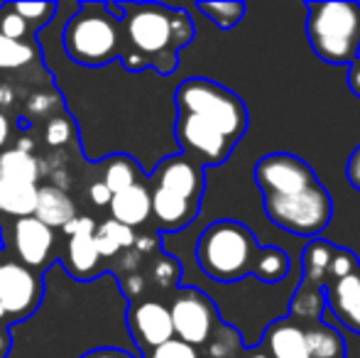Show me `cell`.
Instances as JSON below:
<instances>
[{"label":"cell","instance_id":"cell-1","mask_svg":"<svg viewBox=\"0 0 360 358\" xmlns=\"http://www.w3.org/2000/svg\"><path fill=\"white\" fill-rule=\"evenodd\" d=\"M120 64L140 74L155 69L160 77L174 74L179 52L194 42V20L186 10L160 3H123Z\"/></svg>","mask_w":360,"mask_h":358},{"label":"cell","instance_id":"cell-2","mask_svg":"<svg viewBox=\"0 0 360 358\" xmlns=\"http://www.w3.org/2000/svg\"><path fill=\"white\" fill-rule=\"evenodd\" d=\"M262 250L265 248L257 245L248 226L223 219L201 231L196 243V263L214 282L231 285L248 275H255Z\"/></svg>","mask_w":360,"mask_h":358},{"label":"cell","instance_id":"cell-3","mask_svg":"<svg viewBox=\"0 0 360 358\" xmlns=\"http://www.w3.org/2000/svg\"><path fill=\"white\" fill-rule=\"evenodd\" d=\"M307 37L321 62L351 67L360 54V5L353 0L307 3Z\"/></svg>","mask_w":360,"mask_h":358},{"label":"cell","instance_id":"cell-4","mask_svg":"<svg viewBox=\"0 0 360 358\" xmlns=\"http://www.w3.org/2000/svg\"><path fill=\"white\" fill-rule=\"evenodd\" d=\"M123 30L103 3H79L62 30L64 54L86 69L108 67L120 57Z\"/></svg>","mask_w":360,"mask_h":358},{"label":"cell","instance_id":"cell-5","mask_svg":"<svg viewBox=\"0 0 360 358\" xmlns=\"http://www.w3.org/2000/svg\"><path fill=\"white\" fill-rule=\"evenodd\" d=\"M174 103L176 113L199 115L236 145L248 130L245 103L231 89L221 87L211 79L194 77L181 82L174 91Z\"/></svg>","mask_w":360,"mask_h":358},{"label":"cell","instance_id":"cell-6","mask_svg":"<svg viewBox=\"0 0 360 358\" xmlns=\"http://www.w3.org/2000/svg\"><path fill=\"white\" fill-rule=\"evenodd\" d=\"M262 209L282 231L309 241L316 238L333 216L331 194L323 184H314L292 196H262Z\"/></svg>","mask_w":360,"mask_h":358},{"label":"cell","instance_id":"cell-7","mask_svg":"<svg viewBox=\"0 0 360 358\" xmlns=\"http://www.w3.org/2000/svg\"><path fill=\"white\" fill-rule=\"evenodd\" d=\"M174 339L189 346H204L218 329V312L209 295L196 287H179L169 305Z\"/></svg>","mask_w":360,"mask_h":358},{"label":"cell","instance_id":"cell-8","mask_svg":"<svg viewBox=\"0 0 360 358\" xmlns=\"http://www.w3.org/2000/svg\"><path fill=\"white\" fill-rule=\"evenodd\" d=\"M42 292L44 285L37 272L18 260H5L0 270V317L5 329L32 317L42 302Z\"/></svg>","mask_w":360,"mask_h":358},{"label":"cell","instance_id":"cell-9","mask_svg":"<svg viewBox=\"0 0 360 358\" xmlns=\"http://www.w3.org/2000/svg\"><path fill=\"white\" fill-rule=\"evenodd\" d=\"M174 135L181 148V155L194 160L201 167H216L231 158L236 143L226 138L218 128L206 123L199 115L176 113L174 120Z\"/></svg>","mask_w":360,"mask_h":358},{"label":"cell","instance_id":"cell-10","mask_svg":"<svg viewBox=\"0 0 360 358\" xmlns=\"http://www.w3.org/2000/svg\"><path fill=\"white\" fill-rule=\"evenodd\" d=\"M255 181L262 196H292L319 184L314 170L292 153H270L257 160Z\"/></svg>","mask_w":360,"mask_h":358},{"label":"cell","instance_id":"cell-11","mask_svg":"<svg viewBox=\"0 0 360 358\" xmlns=\"http://www.w3.org/2000/svg\"><path fill=\"white\" fill-rule=\"evenodd\" d=\"M125 326H128L130 344L135 346L140 358L174 339L169 307L160 300L130 302L125 312Z\"/></svg>","mask_w":360,"mask_h":358},{"label":"cell","instance_id":"cell-12","mask_svg":"<svg viewBox=\"0 0 360 358\" xmlns=\"http://www.w3.org/2000/svg\"><path fill=\"white\" fill-rule=\"evenodd\" d=\"M62 231L67 236V258L62 263L67 275L74 277L76 282H91L98 275H103V270H101L103 258L98 255L94 243L96 221L91 216H76Z\"/></svg>","mask_w":360,"mask_h":358},{"label":"cell","instance_id":"cell-13","mask_svg":"<svg viewBox=\"0 0 360 358\" xmlns=\"http://www.w3.org/2000/svg\"><path fill=\"white\" fill-rule=\"evenodd\" d=\"M204 167L189 160L186 155H172L157 162V167L147 177V186H155L167 194H174L179 199L201 204L204 194Z\"/></svg>","mask_w":360,"mask_h":358},{"label":"cell","instance_id":"cell-14","mask_svg":"<svg viewBox=\"0 0 360 358\" xmlns=\"http://www.w3.org/2000/svg\"><path fill=\"white\" fill-rule=\"evenodd\" d=\"M13 248L20 265L32 272L47 270L54 265V248H57V234L34 216L13 221Z\"/></svg>","mask_w":360,"mask_h":358},{"label":"cell","instance_id":"cell-15","mask_svg":"<svg viewBox=\"0 0 360 358\" xmlns=\"http://www.w3.org/2000/svg\"><path fill=\"white\" fill-rule=\"evenodd\" d=\"M323 305H328L333 317L346 329L360 334V272L328 282L326 295H323Z\"/></svg>","mask_w":360,"mask_h":358},{"label":"cell","instance_id":"cell-16","mask_svg":"<svg viewBox=\"0 0 360 358\" xmlns=\"http://www.w3.org/2000/svg\"><path fill=\"white\" fill-rule=\"evenodd\" d=\"M150 206H152V219H155L157 229L160 231H181L196 219L201 204H194V201L179 199L174 194H167L162 189H155L150 186Z\"/></svg>","mask_w":360,"mask_h":358},{"label":"cell","instance_id":"cell-17","mask_svg":"<svg viewBox=\"0 0 360 358\" xmlns=\"http://www.w3.org/2000/svg\"><path fill=\"white\" fill-rule=\"evenodd\" d=\"M110 209V219L118 221V224L128 226V229H138V226H145L152 216V206H150V186L145 181H138V184L128 186V189L113 194L108 204Z\"/></svg>","mask_w":360,"mask_h":358},{"label":"cell","instance_id":"cell-18","mask_svg":"<svg viewBox=\"0 0 360 358\" xmlns=\"http://www.w3.org/2000/svg\"><path fill=\"white\" fill-rule=\"evenodd\" d=\"M32 216L54 231V229H64L79 214H76V204L72 201V196L62 186L44 184L37 186V206H34Z\"/></svg>","mask_w":360,"mask_h":358},{"label":"cell","instance_id":"cell-19","mask_svg":"<svg viewBox=\"0 0 360 358\" xmlns=\"http://www.w3.org/2000/svg\"><path fill=\"white\" fill-rule=\"evenodd\" d=\"M265 346L270 349V358H309L304 329L292 321H272L265 331Z\"/></svg>","mask_w":360,"mask_h":358},{"label":"cell","instance_id":"cell-20","mask_svg":"<svg viewBox=\"0 0 360 358\" xmlns=\"http://www.w3.org/2000/svg\"><path fill=\"white\" fill-rule=\"evenodd\" d=\"M135 231L128 229V226L118 224L113 219H105L101 224H96V231H94V243H96V250L103 260H113L118 258L120 253L133 248L135 243Z\"/></svg>","mask_w":360,"mask_h":358},{"label":"cell","instance_id":"cell-21","mask_svg":"<svg viewBox=\"0 0 360 358\" xmlns=\"http://www.w3.org/2000/svg\"><path fill=\"white\" fill-rule=\"evenodd\" d=\"M336 245H331L328 241L311 238L307 243V248L302 250V282L316 287L328 285V268H331V258Z\"/></svg>","mask_w":360,"mask_h":358},{"label":"cell","instance_id":"cell-22","mask_svg":"<svg viewBox=\"0 0 360 358\" xmlns=\"http://www.w3.org/2000/svg\"><path fill=\"white\" fill-rule=\"evenodd\" d=\"M34 206H37V184L0 179V214L25 219L34 214Z\"/></svg>","mask_w":360,"mask_h":358},{"label":"cell","instance_id":"cell-23","mask_svg":"<svg viewBox=\"0 0 360 358\" xmlns=\"http://www.w3.org/2000/svg\"><path fill=\"white\" fill-rule=\"evenodd\" d=\"M39 177H42V162L34 155L20 153L15 148L0 153V179L37 184Z\"/></svg>","mask_w":360,"mask_h":358},{"label":"cell","instance_id":"cell-24","mask_svg":"<svg viewBox=\"0 0 360 358\" xmlns=\"http://www.w3.org/2000/svg\"><path fill=\"white\" fill-rule=\"evenodd\" d=\"M145 172L138 162H135L130 155H113V158L105 162V172H103V184L108 186L110 194H118V191L128 189V186L145 181Z\"/></svg>","mask_w":360,"mask_h":358},{"label":"cell","instance_id":"cell-25","mask_svg":"<svg viewBox=\"0 0 360 358\" xmlns=\"http://www.w3.org/2000/svg\"><path fill=\"white\" fill-rule=\"evenodd\" d=\"M304 341H307L309 358H343V354H346L341 334L326 324L304 329Z\"/></svg>","mask_w":360,"mask_h":358},{"label":"cell","instance_id":"cell-26","mask_svg":"<svg viewBox=\"0 0 360 358\" xmlns=\"http://www.w3.org/2000/svg\"><path fill=\"white\" fill-rule=\"evenodd\" d=\"M39 49L32 42H15L0 34V69H22L37 62Z\"/></svg>","mask_w":360,"mask_h":358},{"label":"cell","instance_id":"cell-27","mask_svg":"<svg viewBox=\"0 0 360 358\" xmlns=\"http://www.w3.org/2000/svg\"><path fill=\"white\" fill-rule=\"evenodd\" d=\"M323 287L309 285V282H299L297 292L292 297V314L299 319H316L323 309Z\"/></svg>","mask_w":360,"mask_h":358},{"label":"cell","instance_id":"cell-28","mask_svg":"<svg viewBox=\"0 0 360 358\" xmlns=\"http://www.w3.org/2000/svg\"><path fill=\"white\" fill-rule=\"evenodd\" d=\"M196 8L221 30H231L245 15V3H238V0H228V3H196Z\"/></svg>","mask_w":360,"mask_h":358},{"label":"cell","instance_id":"cell-29","mask_svg":"<svg viewBox=\"0 0 360 358\" xmlns=\"http://www.w3.org/2000/svg\"><path fill=\"white\" fill-rule=\"evenodd\" d=\"M179 277H181V265L176 263V258L167 253H160L155 260H152V268H150V280L155 282L160 290H174L179 285Z\"/></svg>","mask_w":360,"mask_h":358},{"label":"cell","instance_id":"cell-30","mask_svg":"<svg viewBox=\"0 0 360 358\" xmlns=\"http://www.w3.org/2000/svg\"><path fill=\"white\" fill-rule=\"evenodd\" d=\"M13 10L30 25V30H39L54 20V13L59 10L57 3H10Z\"/></svg>","mask_w":360,"mask_h":358},{"label":"cell","instance_id":"cell-31","mask_svg":"<svg viewBox=\"0 0 360 358\" xmlns=\"http://www.w3.org/2000/svg\"><path fill=\"white\" fill-rule=\"evenodd\" d=\"M0 34L15 39V42H27V37L32 34L30 25L15 13L10 3H3V8H0Z\"/></svg>","mask_w":360,"mask_h":358},{"label":"cell","instance_id":"cell-32","mask_svg":"<svg viewBox=\"0 0 360 358\" xmlns=\"http://www.w3.org/2000/svg\"><path fill=\"white\" fill-rule=\"evenodd\" d=\"M74 140V123L67 115H52L44 125V143L49 148H64Z\"/></svg>","mask_w":360,"mask_h":358},{"label":"cell","instance_id":"cell-33","mask_svg":"<svg viewBox=\"0 0 360 358\" xmlns=\"http://www.w3.org/2000/svg\"><path fill=\"white\" fill-rule=\"evenodd\" d=\"M240 346V339H238V331L231 329V326H221V329L214 331V336L209 339V358H233Z\"/></svg>","mask_w":360,"mask_h":358},{"label":"cell","instance_id":"cell-34","mask_svg":"<svg viewBox=\"0 0 360 358\" xmlns=\"http://www.w3.org/2000/svg\"><path fill=\"white\" fill-rule=\"evenodd\" d=\"M356 272H358V260L351 250H346V248L333 250L331 268H328V282L341 280V277H348V275H356Z\"/></svg>","mask_w":360,"mask_h":358},{"label":"cell","instance_id":"cell-35","mask_svg":"<svg viewBox=\"0 0 360 358\" xmlns=\"http://www.w3.org/2000/svg\"><path fill=\"white\" fill-rule=\"evenodd\" d=\"M143 358H201V356L194 346L184 344V341H179V339H172V341H167V344L157 346L155 351H150V354Z\"/></svg>","mask_w":360,"mask_h":358},{"label":"cell","instance_id":"cell-36","mask_svg":"<svg viewBox=\"0 0 360 358\" xmlns=\"http://www.w3.org/2000/svg\"><path fill=\"white\" fill-rule=\"evenodd\" d=\"M57 108H59V98L54 94H34V96H30L27 103H25V110H27V115H32V118H47V115H52Z\"/></svg>","mask_w":360,"mask_h":358},{"label":"cell","instance_id":"cell-37","mask_svg":"<svg viewBox=\"0 0 360 358\" xmlns=\"http://www.w3.org/2000/svg\"><path fill=\"white\" fill-rule=\"evenodd\" d=\"M89 196L91 201H94L98 209H103V206L110 204V199H113V194L108 191V186L103 184V181H94V184L89 186Z\"/></svg>","mask_w":360,"mask_h":358},{"label":"cell","instance_id":"cell-38","mask_svg":"<svg viewBox=\"0 0 360 358\" xmlns=\"http://www.w3.org/2000/svg\"><path fill=\"white\" fill-rule=\"evenodd\" d=\"M346 177H348V181H351V184L360 191V145L351 153V158H348Z\"/></svg>","mask_w":360,"mask_h":358},{"label":"cell","instance_id":"cell-39","mask_svg":"<svg viewBox=\"0 0 360 358\" xmlns=\"http://www.w3.org/2000/svg\"><path fill=\"white\" fill-rule=\"evenodd\" d=\"M81 358H138L135 354L125 349H113V346H105V349H96V351H89L86 356Z\"/></svg>","mask_w":360,"mask_h":358},{"label":"cell","instance_id":"cell-40","mask_svg":"<svg viewBox=\"0 0 360 358\" xmlns=\"http://www.w3.org/2000/svg\"><path fill=\"white\" fill-rule=\"evenodd\" d=\"M348 89L353 91V96L360 98V54L353 59L351 69H348Z\"/></svg>","mask_w":360,"mask_h":358},{"label":"cell","instance_id":"cell-41","mask_svg":"<svg viewBox=\"0 0 360 358\" xmlns=\"http://www.w3.org/2000/svg\"><path fill=\"white\" fill-rule=\"evenodd\" d=\"M15 103V91L10 84H0V106L3 108H8V106Z\"/></svg>","mask_w":360,"mask_h":358},{"label":"cell","instance_id":"cell-42","mask_svg":"<svg viewBox=\"0 0 360 358\" xmlns=\"http://www.w3.org/2000/svg\"><path fill=\"white\" fill-rule=\"evenodd\" d=\"M8 140H10V120H8V115L0 110V148H5Z\"/></svg>","mask_w":360,"mask_h":358},{"label":"cell","instance_id":"cell-43","mask_svg":"<svg viewBox=\"0 0 360 358\" xmlns=\"http://www.w3.org/2000/svg\"><path fill=\"white\" fill-rule=\"evenodd\" d=\"M10 354V334L5 326H0V358H8Z\"/></svg>","mask_w":360,"mask_h":358},{"label":"cell","instance_id":"cell-44","mask_svg":"<svg viewBox=\"0 0 360 358\" xmlns=\"http://www.w3.org/2000/svg\"><path fill=\"white\" fill-rule=\"evenodd\" d=\"M15 150H20V153H30V155H32V150H34L32 138H30V135H20V140H18V145H15Z\"/></svg>","mask_w":360,"mask_h":358},{"label":"cell","instance_id":"cell-45","mask_svg":"<svg viewBox=\"0 0 360 358\" xmlns=\"http://www.w3.org/2000/svg\"><path fill=\"white\" fill-rule=\"evenodd\" d=\"M248 358H270V356H267V354H262V351H255V354H250Z\"/></svg>","mask_w":360,"mask_h":358},{"label":"cell","instance_id":"cell-46","mask_svg":"<svg viewBox=\"0 0 360 358\" xmlns=\"http://www.w3.org/2000/svg\"><path fill=\"white\" fill-rule=\"evenodd\" d=\"M3 250L5 248H0V270H3V263H5V260H3ZM0 321H3V317H0Z\"/></svg>","mask_w":360,"mask_h":358}]
</instances>
